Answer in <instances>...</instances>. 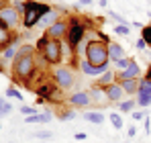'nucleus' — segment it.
Segmentation results:
<instances>
[{"mask_svg":"<svg viewBox=\"0 0 151 143\" xmlns=\"http://www.w3.org/2000/svg\"><path fill=\"white\" fill-rule=\"evenodd\" d=\"M8 68H10V72H8L10 78L17 84L25 86L27 90H31V84L35 82V78L39 76V72L45 70V64L39 57L35 45H21L17 57L12 59V64Z\"/></svg>","mask_w":151,"mask_h":143,"instance_id":"nucleus-1","label":"nucleus"},{"mask_svg":"<svg viewBox=\"0 0 151 143\" xmlns=\"http://www.w3.org/2000/svg\"><path fill=\"white\" fill-rule=\"evenodd\" d=\"M102 23L100 21H92V17H86V14H78L74 10H70L68 14V33H65V45L70 49V53L76 55L78 49L82 45V41L86 39V35L90 33V29L96 31V25Z\"/></svg>","mask_w":151,"mask_h":143,"instance_id":"nucleus-2","label":"nucleus"},{"mask_svg":"<svg viewBox=\"0 0 151 143\" xmlns=\"http://www.w3.org/2000/svg\"><path fill=\"white\" fill-rule=\"evenodd\" d=\"M84 59L88 64H92L94 68H100V70H108V64H110V51H108V43H104L96 37H88V45L84 49Z\"/></svg>","mask_w":151,"mask_h":143,"instance_id":"nucleus-3","label":"nucleus"},{"mask_svg":"<svg viewBox=\"0 0 151 143\" xmlns=\"http://www.w3.org/2000/svg\"><path fill=\"white\" fill-rule=\"evenodd\" d=\"M37 53L39 57L43 59L45 66H61V59H63V43L59 39H49L47 35H43L39 41H37Z\"/></svg>","mask_w":151,"mask_h":143,"instance_id":"nucleus-4","label":"nucleus"},{"mask_svg":"<svg viewBox=\"0 0 151 143\" xmlns=\"http://www.w3.org/2000/svg\"><path fill=\"white\" fill-rule=\"evenodd\" d=\"M51 10L49 2H39V0H25V12H23V27L27 31L35 29L41 23V19Z\"/></svg>","mask_w":151,"mask_h":143,"instance_id":"nucleus-5","label":"nucleus"},{"mask_svg":"<svg viewBox=\"0 0 151 143\" xmlns=\"http://www.w3.org/2000/svg\"><path fill=\"white\" fill-rule=\"evenodd\" d=\"M51 78H53V82L59 86L61 92H68L76 84V72L72 70V68H68V66H57L55 70L51 72Z\"/></svg>","mask_w":151,"mask_h":143,"instance_id":"nucleus-6","label":"nucleus"},{"mask_svg":"<svg viewBox=\"0 0 151 143\" xmlns=\"http://www.w3.org/2000/svg\"><path fill=\"white\" fill-rule=\"evenodd\" d=\"M151 104V68L145 70V76L139 80V92H137V106L147 108Z\"/></svg>","mask_w":151,"mask_h":143,"instance_id":"nucleus-7","label":"nucleus"},{"mask_svg":"<svg viewBox=\"0 0 151 143\" xmlns=\"http://www.w3.org/2000/svg\"><path fill=\"white\" fill-rule=\"evenodd\" d=\"M0 21H2V23H6L12 31H17V29H19V25H23V14L12 6V0L0 8Z\"/></svg>","mask_w":151,"mask_h":143,"instance_id":"nucleus-8","label":"nucleus"},{"mask_svg":"<svg viewBox=\"0 0 151 143\" xmlns=\"http://www.w3.org/2000/svg\"><path fill=\"white\" fill-rule=\"evenodd\" d=\"M135 78H141V68L137 66V61H135L133 57H131V61H129V66H127L125 70L114 72L116 84H121V82H125V80H135Z\"/></svg>","mask_w":151,"mask_h":143,"instance_id":"nucleus-9","label":"nucleus"},{"mask_svg":"<svg viewBox=\"0 0 151 143\" xmlns=\"http://www.w3.org/2000/svg\"><path fill=\"white\" fill-rule=\"evenodd\" d=\"M14 41H21V33L12 31L6 23L0 21V51H4L8 45H12Z\"/></svg>","mask_w":151,"mask_h":143,"instance_id":"nucleus-10","label":"nucleus"},{"mask_svg":"<svg viewBox=\"0 0 151 143\" xmlns=\"http://www.w3.org/2000/svg\"><path fill=\"white\" fill-rule=\"evenodd\" d=\"M65 33H68V19L63 17V19H59L55 25H51L49 29H45V33L43 35H47L49 39H65Z\"/></svg>","mask_w":151,"mask_h":143,"instance_id":"nucleus-11","label":"nucleus"},{"mask_svg":"<svg viewBox=\"0 0 151 143\" xmlns=\"http://www.w3.org/2000/svg\"><path fill=\"white\" fill-rule=\"evenodd\" d=\"M68 102H70L72 108H90L94 104L92 102V96L88 94V90L86 92H74V94L68 98Z\"/></svg>","mask_w":151,"mask_h":143,"instance_id":"nucleus-12","label":"nucleus"},{"mask_svg":"<svg viewBox=\"0 0 151 143\" xmlns=\"http://www.w3.org/2000/svg\"><path fill=\"white\" fill-rule=\"evenodd\" d=\"M63 14H65V10H63L61 6H53V4H51V10L41 19V23H39V25H41L43 29H49L51 25H55L59 19H63Z\"/></svg>","mask_w":151,"mask_h":143,"instance_id":"nucleus-13","label":"nucleus"},{"mask_svg":"<svg viewBox=\"0 0 151 143\" xmlns=\"http://www.w3.org/2000/svg\"><path fill=\"white\" fill-rule=\"evenodd\" d=\"M104 94H106V98L110 100V102H123V98H125V92H123V88H121V84H110V86H106L104 88Z\"/></svg>","mask_w":151,"mask_h":143,"instance_id":"nucleus-14","label":"nucleus"},{"mask_svg":"<svg viewBox=\"0 0 151 143\" xmlns=\"http://www.w3.org/2000/svg\"><path fill=\"white\" fill-rule=\"evenodd\" d=\"M114 82H116V80H114V72L106 70L102 76H98V78L92 82V86H96V88H102V90H104L106 86H110V84H114Z\"/></svg>","mask_w":151,"mask_h":143,"instance_id":"nucleus-15","label":"nucleus"},{"mask_svg":"<svg viewBox=\"0 0 151 143\" xmlns=\"http://www.w3.org/2000/svg\"><path fill=\"white\" fill-rule=\"evenodd\" d=\"M78 68H80V72H82V74L92 76V78H98V76H102V74H104V70H100V68H94V66H92V64H88L84 57L78 61Z\"/></svg>","mask_w":151,"mask_h":143,"instance_id":"nucleus-16","label":"nucleus"},{"mask_svg":"<svg viewBox=\"0 0 151 143\" xmlns=\"http://www.w3.org/2000/svg\"><path fill=\"white\" fill-rule=\"evenodd\" d=\"M108 51H110V59H112V64H114V61H121V59H125V57H127L125 47L119 45L116 41H110V43H108Z\"/></svg>","mask_w":151,"mask_h":143,"instance_id":"nucleus-17","label":"nucleus"},{"mask_svg":"<svg viewBox=\"0 0 151 143\" xmlns=\"http://www.w3.org/2000/svg\"><path fill=\"white\" fill-rule=\"evenodd\" d=\"M139 80H141V78H135V80H125V82H121V88H123L125 96H135L137 92H139Z\"/></svg>","mask_w":151,"mask_h":143,"instance_id":"nucleus-18","label":"nucleus"},{"mask_svg":"<svg viewBox=\"0 0 151 143\" xmlns=\"http://www.w3.org/2000/svg\"><path fill=\"white\" fill-rule=\"evenodd\" d=\"M17 43H19V41H14L12 45H8L4 51H0V64H2V61H10V64H12V59H14V57H17V53H19Z\"/></svg>","mask_w":151,"mask_h":143,"instance_id":"nucleus-19","label":"nucleus"},{"mask_svg":"<svg viewBox=\"0 0 151 143\" xmlns=\"http://www.w3.org/2000/svg\"><path fill=\"white\" fill-rule=\"evenodd\" d=\"M51 119H53V117H51V113H49V110H45V113H37V115H29V117H25L23 121L31 125V123H49Z\"/></svg>","mask_w":151,"mask_h":143,"instance_id":"nucleus-20","label":"nucleus"},{"mask_svg":"<svg viewBox=\"0 0 151 143\" xmlns=\"http://www.w3.org/2000/svg\"><path fill=\"white\" fill-rule=\"evenodd\" d=\"M88 94L92 96V102H98V104H104V102H108V98L104 94V90L102 88H96V86H92L90 84V90H88Z\"/></svg>","mask_w":151,"mask_h":143,"instance_id":"nucleus-21","label":"nucleus"},{"mask_svg":"<svg viewBox=\"0 0 151 143\" xmlns=\"http://www.w3.org/2000/svg\"><path fill=\"white\" fill-rule=\"evenodd\" d=\"M57 119L59 121H72V119H76V108H68V106H57Z\"/></svg>","mask_w":151,"mask_h":143,"instance_id":"nucleus-22","label":"nucleus"},{"mask_svg":"<svg viewBox=\"0 0 151 143\" xmlns=\"http://www.w3.org/2000/svg\"><path fill=\"white\" fill-rule=\"evenodd\" d=\"M84 119L88 121V123H94V125H102V123H104V119H106V117H104V115H102L100 110H88V113H86V115H84Z\"/></svg>","mask_w":151,"mask_h":143,"instance_id":"nucleus-23","label":"nucleus"},{"mask_svg":"<svg viewBox=\"0 0 151 143\" xmlns=\"http://www.w3.org/2000/svg\"><path fill=\"white\" fill-rule=\"evenodd\" d=\"M135 106H137V100H123V102H119V110L121 113H133L135 110Z\"/></svg>","mask_w":151,"mask_h":143,"instance_id":"nucleus-24","label":"nucleus"},{"mask_svg":"<svg viewBox=\"0 0 151 143\" xmlns=\"http://www.w3.org/2000/svg\"><path fill=\"white\" fill-rule=\"evenodd\" d=\"M141 39L145 41L147 47H151V23L145 25V27H141Z\"/></svg>","mask_w":151,"mask_h":143,"instance_id":"nucleus-25","label":"nucleus"},{"mask_svg":"<svg viewBox=\"0 0 151 143\" xmlns=\"http://www.w3.org/2000/svg\"><path fill=\"white\" fill-rule=\"evenodd\" d=\"M10 113H12V104L6 98H0V117H6Z\"/></svg>","mask_w":151,"mask_h":143,"instance_id":"nucleus-26","label":"nucleus"},{"mask_svg":"<svg viewBox=\"0 0 151 143\" xmlns=\"http://www.w3.org/2000/svg\"><path fill=\"white\" fill-rule=\"evenodd\" d=\"M108 119H110V123H112V127H114V129H123V125H125V123H123V117H121L119 113H112Z\"/></svg>","mask_w":151,"mask_h":143,"instance_id":"nucleus-27","label":"nucleus"},{"mask_svg":"<svg viewBox=\"0 0 151 143\" xmlns=\"http://www.w3.org/2000/svg\"><path fill=\"white\" fill-rule=\"evenodd\" d=\"M6 98H14V100H23V94L14 88V86H8L6 88Z\"/></svg>","mask_w":151,"mask_h":143,"instance_id":"nucleus-28","label":"nucleus"},{"mask_svg":"<svg viewBox=\"0 0 151 143\" xmlns=\"http://www.w3.org/2000/svg\"><path fill=\"white\" fill-rule=\"evenodd\" d=\"M114 33L129 37V35H131V25H129V27H125V25H116V27H114Z\"/></svg>","mask_w":151,"mask_h":143,"instance_id":"nucleus-29","label":"nucleus"},{"mask_svg":"<svg viewBox=\"0 0 151 143\" xmlns=\"http://www.w3.org/2000/svg\"><path fill=\"white\" fill-rule=\"evenodd\" d=\"M19 110H21V115H25V117H29V115H37V108H35V106H27V104H23Z\"/></svg>","mask_w":151,"mask_h":143,"instance_id":"nucleus-30","label":"nucleus"},{"mask_svg":"<svg viewBox=\"0 0 151 143\" xmlns=\"http://www.w3.org/2000/svg\"><path fill=\"white\" fill-rule=\"evenodd\" d=\"M110 19H112V21H116L119 25H125V27H129V21H127V19H123L121 14H116V12H112V10H110Z\"/></svg>","mask_w":151,"mask_h":143,"instance_id":"nucleus-31","label":"nucleus"},{"mask_svg":"<svg viewBox=\"0 0 151 143\" xmlns=\"http://www.w3.org/2000/svg\"><path fill=\"white\" fill-rule=\"evenodd\" d=\"M129 61H131V57H125V59H121V61H114V66H116V72H119V70H125L127 66H129Z\"/></svg>","mask_w":151,"mask_h":143,"instance_id":"nucleus-32","label":"nucleus"},{"mask_svg":"<svg viewBox=\"0 0 151 143\" xmlns=\"http://www.w3.org/2000/svg\"><path fill=\"white\" fill-rule=\"evenodd\" d=\"M53 137V133H45V131H39V133H35V139H51Z\"/></svg>","mask_w":151,"mask_h":143,"instance_id":"nucleus-33","label":"nucleus"},{"mask_svg":"<svg viewBox=\"0 0 151 143\" xmlns=\"http://www.w3.org/2000/svg\"><path fill=\"white\" fill-rule=\"evenodd\" d=\"M143 117H145V115H143V110H135V113H133V119H135V121H141Z\"/></svg>","mask_w":151,"mask_h":143,"instance_id":"nucleus-34","label":"nucleus"},{"mask_svg":"<svg viewBox=\"0 0 151 143\" xmlns=\"http://www.w3.org/2000/svg\"><path fill=\"white\" fill-rule=\"evenodd\" d=\"M151 131V117H147L145 119V133H149Z\"/></svg>","mask_w":151,"mask_h":143,"instance_id":"nucleus-35","label":"nucleus"},{"mask_svg":"<svg viewBox=\"0 0 151 143\" xmlns=\"http://www.w3.org/2000/svg\"><path fill=\"white\" fill-rule=\"evenodd\" d=\"M127 135H129V137H135V135H137V129H135V127H129V133H127Z\"/></svg>","mask_w":151,"mask_h":143,"instance_id":"nucleus-36","label":"nucleus"},{"mask_svg":"<svg viewBox=\"0 0 151 143\" xmlns=\"http://www.w3.org/2000/svg\"><path fill=\"white\" fill-rule=\"evenodd\" d=\"M74 139H78V141L80 139H86V133H74Z\"/></svg>","mask_w":151,"mask_h":143,"instance_id":"nucleus-37","label":"nucleus"},{"mask_svg":"<svg viewBox=\"0 0 151 143\" xmlns=\"http://www.w3.org/2000/svg\"><path fill=\"white\" fill-rule=\"evenodd\" d=\"M147 47V45H145V41H143V39H139V41H137V49H145Z\"/></svg>","mask_w":151,"mask_h":143,"instance_id":"nucleus-38","label":"nucleus"},{"mask_svg":"<svg viewBox=\"0 0 151 143\" xmlns=\"http://www.w3.org/2000/svg\"><path fill=\"white\" fill-rule=\"evenodd\" d=\"M98 4H100V6H108V0H100Z\"/></svg>","mask_w":151,"mask_h":143,"instance_id":"nucleus-39","label":"nucleus"},{"mask_svg":"<svg viewBox=\"0 0 151 143\" xmlns=\"http://www.w3.org/2000/svg\"><path fill=\"white\" fill-rule=\"evenodd\" d=\"M78 2H80V4H90L92 0H78Z\"/></svg>","mask_w":151,"mask_h":143,"instance_id":"nucleus-40","label":"nucleus"}]
</instances>
